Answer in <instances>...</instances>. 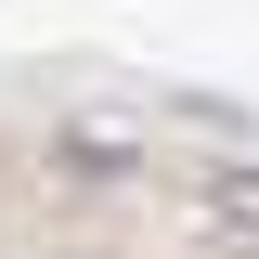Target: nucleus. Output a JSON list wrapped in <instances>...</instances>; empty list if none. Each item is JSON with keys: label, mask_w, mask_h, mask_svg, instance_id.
Masks as SVG:
<instances>
[{"label": "nucleus", "mask_w": 259, "mask_h": 259, "mask_svg": "<svg viewBox=\"0 0 259 259\" xmlns=\"http://www.w3.org/2000/svg\"><path fill=\"white\" fill-rule=\"evenodd\" d=\"M221 221H233V233H259V182H233V194H221Z\"/></svg>", "instance_id": "1"}]
</instances>
